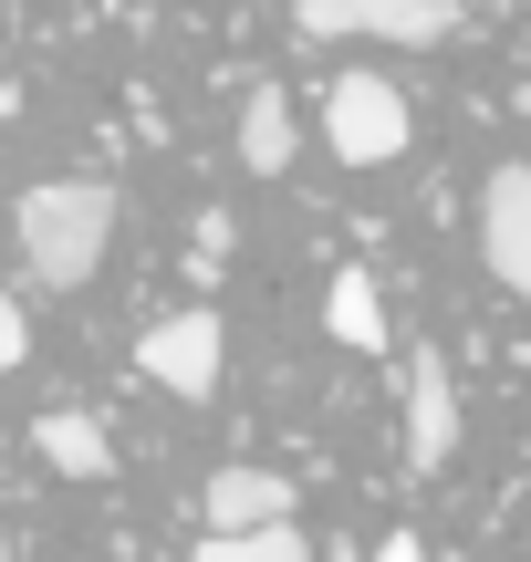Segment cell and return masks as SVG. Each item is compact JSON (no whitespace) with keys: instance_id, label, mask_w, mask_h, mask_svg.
<instances>
[{"instance_id":"obj_5","label":"cell","mask_w":531,"mask_h":562,"mask_svg":"<svg viewBox=\"0 0 531 562\" xmlns=\"http://www.w3.org/2000/svg\"><path fill=\"white\" fill-rule=\"evenodd\" d=\"M479 261L531 302V167L521 157L490 167V188H479Z\"/></svg>"},{"instance_id":"obj_2","label":"cell","mask_w":531,"mask_h":562,"mask_svg":"<svg viewBox=\"0 0 531 562\" xmlns=\"http://www.w3.org/2000/svg\"><path fill=\"white\" fill-rule=\"evenodd\" d=\"M407 136H417V104L396 94L386 74H334V94H324V146H334L344 167L407 157Z\"/></svg>"},{"instance_id":"obj_1","label":"cell","mask_w":531,"mask_h":562,"mask_svg":"<svg viewBox=\"0 0 531 562\" xmlns=\"http://www.w3.org/2000/svg\"><path fill=\"white\" fill-rule=\"evenodd\" d=\"M11 240H21V271H32V281L83 292V281L104 271V240H115V188H104V178H42V188H21Z\"/></svg>"},{"instance_id":"obj_10","label":"cell","mask_w":531,"mask_h":562,"mask_svg":"<svg viewBox=\"0 0 531 562\" xmlns=\"http://www.w3.org/2000/svg\"><path fill=\"white\" fill-rule=\"evenodd\" d=\"M324 334L354 344V355H386V302H375L365 271H334V292H324Z\"/></svg>"},{"instance_id":"obj_6","label":"cell","mask_w":531,"mask_h":562,"mask_svg":"<svg viewBox=\"0 0 531 562\" xmlns=\"http://www.w3.org/2000/svg\"><path fill=\"white\" fill-rule=\"evenodd\" d=\"M459 448V385L438 355H407V469H449Z\"/></svg>"},{"instance_id":"obj_3","label":"cell","mask_w":531,"mask_h":562,"mask_svg":"<svg viewBox=\"0 0 531 562\" xmlns=\"http://www.w3.org/2000/svg\"><path fill=\"white\" fill-rule=\"evenodd\" d=\"M292 32L313 42H396V53H428L459 32V0H303Z\"/></svg>"},{"instance_id":"obj_8","label":"cell","mask_w":531,"mask_h":562,"mask_svg":"<svg viewBox=\"0 0 531 562\" xmlns=\"http://www.w3.org/2000/svg\"><path fill=\"white\" fill-rule=\"evenodd\" d=\"M32 448L63 469V480H104V469H115V438H104L83 406H42V417H32Z\"/></svg>"},{"instance_id":"obj_4","label":"cell","mask_w":531,"mask_h":562,"mask_svg":"<svg viewBox=\"0 0 531 562\" xmlns=\"http://www.w3.org/2000/svg\"><path fill=\"white\" fill-rule=\"evenodd\" d=\"M219 355H229V334H219V313H167V323H146L136 334V375L146 385H167V396H219Z\"/></svg>"},{"instance_id":"obj_11","label":"cell","mask_w":531,"mask_h":562,"mask_svg":"<svg viewBox=\"0 0 531 562\" xmlns=\"http://www.w3.org/2000/svg\"><path fill=\"white\" fill-rule=\"evenodd\" d=\"M199 562H313L303 552V531H208V542H199Z\"/></svg>"},{"instance_id":"obj_7","label":"cell","mask_w":531,"mask_h":562,"mask_svg":"<svg viewBox=\"0 0 531 562\" xmlns=\"http://www.w3.org/2000/svg\"><path fill=\"white\" fill-rule=\"evenodd\" d=\"M199 510H208V531H282L292 521V480L282 469H208Z\"/></svg>"},{"instance_id":"obj_13","label":"cell","mask_w":531,"mask_h":562,"mask_svg":"<svg viewBox=\"0 0 531 562\" xmlns=\"http://www.w3.org/2000/svg\"><path fill=\"white\" fill-rule=\"evenodd\" d=\"M365 562H428V542H417V531H386V542H375Z\"/></svg>"},{"instance_id":"obj_12","label":"cell","mask_w":531,"mask_h":562,"mask_svg":"<svg viewBox=\"0 0 531 562\" xmlns=\"http://www.w3.org/2000/svg\"><path fill=\"white\" fill-rule=\"evenodd\" d=\"M21 355H32V323H21V302H11V292H0V375H11V364H21Z\"/></svg>"},{"instance_id":"obj_14","label":"cell","mask_w":531,"mask_h":562,"mask_svg":"<svg viewBox=\"0 0 531 562\" xmlns=\"http://www.w3.org/2000/svg\"><path fill=\"white\" fill-rule=\"evenodd\" d=\"M0 552H11V531H0Z\"/></svg>"},{"instance_id":"obj_9","label":"cell","mask_w":531,"mask_h":562,"mask_svg":"<svg viewBox=\"0 0 531 562\" xmlns=\"http://www.w3.org/2000/svg\"><path fill=\"white\" fill-rule=\"evenodd\" d=\"M292 146H303V125H292L282 83H250V104H240V167H250V178H282Z\"/></svg>"}]
</instances>
